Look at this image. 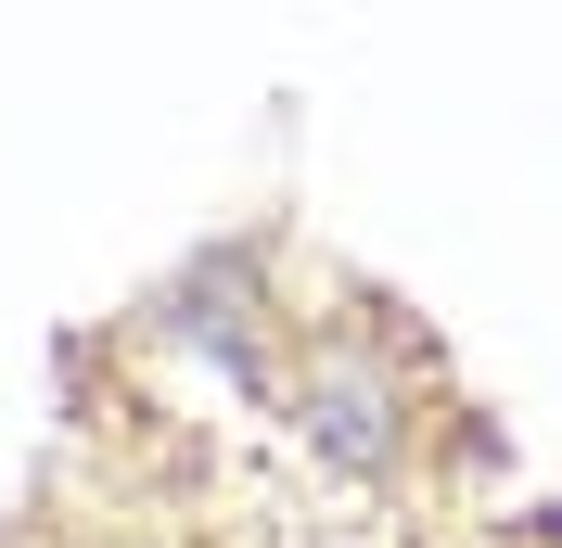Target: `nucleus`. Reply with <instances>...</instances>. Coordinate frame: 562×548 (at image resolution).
I'll list each match as a JSON object with an SVG mask.
<instances>
[{
    "label": "nucleus",
    "mask_w": 562,
    "mask_h": 548,
    "mask_svg": "<svg viewBox=\"0 0 562 548\" xmlns=\"http://www.w3.org/2000/svg\"><path fill=\"white\" fill-rule=\"evenodd\" d=\"M281 421L307 434V459L333 484H409L422 446H435V370H422V332L371 294L319 307L307 332L281 344Z\"/></svg>",
    "instance_id": "1"
}]
</instances>
